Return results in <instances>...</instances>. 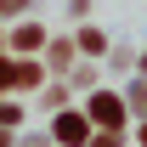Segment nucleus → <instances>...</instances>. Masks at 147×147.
<instances>
[{
    "label": "nucleus",
    "mask_w": 147,
    "mask_h": 147,
    "mask_svg": "<svg viewBox=\"0 0 147 147\" xmlns=\"http://www.w3.org/2000/svg\"><path fill=\"white\" fill-rule=\"evenodd\" d=\"M142 142H147V130H142Z\"/></svg>",
    "instance_id": "nucleus-8"
},
{
    "label": "nucleus",
    "mask_w": 147,
    "mask_h": 147,
    "mask_svg": "<svg viewBox=\"0 0 147 147\" xmlns=\"http://www.w3.org/2000/svg\"><path fill=\"white\" fill-rule=\"evenodd\" d=\"M91 119H96V125H102V130H113V125H119V119H125V108H119L113 96H91Z\"/></svg>",
    "instance_id": "nucleus-1"
},
{
    "label": "nucleus",
    "mask_w": 147,
    "mask_h": 147,
    "mask_svg": "<svg viewBox=\"0 0 147 147\" xmlns=\"http://www.w3.org/2000/svg\"><path fill=\"white\" fill-rule=\"evenodd\" d=\"M85 130H91V125H85L79 113H62V119H57V142H68V147H79V142H85Z\"/></svg>",
    "instance_id": "nucleus-2"
},
{
    "label": "nucleus",
    "mask_w": 147,
    "mask_h": 147,
    "mask_svg": "<svg viewBox=\"0 0 147 147\" xmlns=\"http://www.w3.org/2000/svg\"><path fill=\"white\" fill-rule=\"evenodd\" d=\"M91 147H119V136H113V130H102V136H96Z\"/></svg>",
    "instance_id": "nucleus-5"
},
{
    "label": "nucleus",
    "mask_w": 147,
    "mask_h": 147,
    "mask_svg": "<svg viewBox=\"0 0 147 147\" xmlns=\"http://www.w3.org/2000/svg\"><path fill=\"white\" fill-rule=\"evenodd\" d=\"M6 85H17V68H6V62H0V91H6Z\"/></svg>",
    "instance_id": "nucleus-4"
},
{
    "label": "nucleus",
    "mask_w": 147,
    "mask_h": 147,
    "mask_svg": "<svg viewBox=\"0 0 147 147\" xmlns=\"http://www.w3.org/2000/svg\"><path fill=\"white\" fill-rule=\"evenodd\" d=\"M0 125H17V108H6V102H0Z\"/></svg>",
    "instance_id": "nucleus-6"
},
{
    "label": "nucleus",
    "mask_w": 147,
    "mask_h": 147,
    "mask_svg": "<svg viewBox=\"0 0 147 147\" xmlns=\"http://www.w3.org/2000/svg\"><path fill=\"white\" fill-rule=\"evenodd\" d=\"M40 40H45V34H40V28H17V51H34Z\"/></svg>",
    "instance_id": "nucleus-3"
},
{
    "label": "nucleus",
    "mask_w": 147,
    "mask_h": 147,
    "mask_svg": "<svg viewBox=\"0 0 147 147\" xmlns=\"http://www.w3.org/2000/svg\"><path fill=\"white\" fill-rule=\"evenodd\" d=\"M23 6H28V0H0V11H23Z\"/></svg>",
    "instance_id": "nucleus-7"
}]
</instances>
